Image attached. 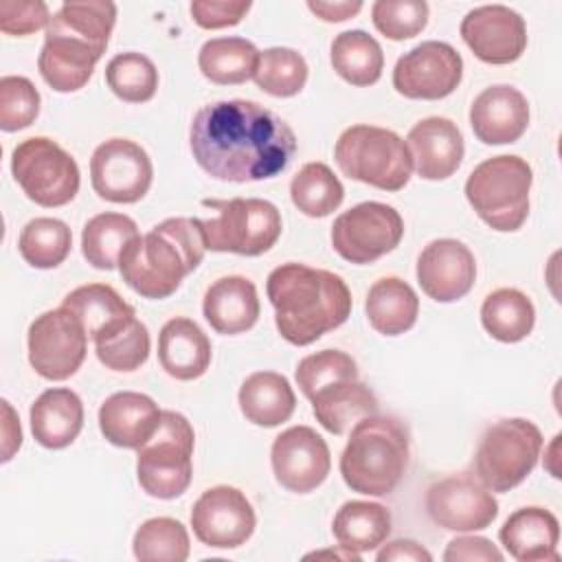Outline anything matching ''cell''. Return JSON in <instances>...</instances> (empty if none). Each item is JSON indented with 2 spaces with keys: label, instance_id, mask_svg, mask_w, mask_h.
I'll return each mask as SVG.
<instances>
[{
  "label": "cell",
  "instance_id": "6da1fadb",
  "mask_svg": "<svg viewBox=\"0 0 562 562\" xmlns=\"http://www.w3.org/2000/svg\"><path fill=\"white\" fill-rule=\"evenodd\" d=\"M195 162L224 182H255L281 173L296 151L292 127L248 99L202 105L189 130Z\"/></svg>",
  "mask_w": 562,
  "mask_h": 562
},
{
  "label": "cell",
  "instance_id": "7a4b0ae2",
  "mask_svg": "<svg viewBox=\"0 0 562 562\" xmlns=\"http://www.w3.org/2000/svg\"><path fill=\"white\" fill-rule=\"evenodd\" d=\"M274 307V325L283 340L296 347L316 342L340 327L351 314V292L340 274L305 263L277 266L266 281Z\"/></svg>",
  "mask_w": 562,
  "mask_h": 562
},
{
  "label": "cell",
  "instance_id": "3957f363",
  "mask_svg": "<svg viewBox=\"0 0 562 562\" xmlns=\"http://www.w3.org/2000/svg\"><path fill=\"white\" fill-rule=\"evenodd\" d=\"M204 224L198 217H167L136 235L119 257L121 279L143 299L171 296L206 252Z\"/></svg>",
  "mask_w": 562,
  "mask_h": 562
},
{
  "label": "cell",
  "instance_id": "277c9868",
  "mask_svg": "<svg viewBox=\"0 0 562 562\" xmlns=\"http://www.w3.org/2000/svg\"><path fill=\"white\" fill-rule=\"evenodd\" d=\"M411 439L406 426L389 415L360 419L340 454V474L349 490L389 496L408 468Z\"/></svg>",
  "mask_w": 562,
  "mask_h": 562
},
{
  "label": "cell",
  "instance_id": "5b68a950",
  "mask_svg": "<svg viewBox=\"0 0 562 562\" xmlns=\"http://www.w3.org/2000/svg\"><path fill=\"white\" fill-rule=\"evenodd\" d=\"M533 171L520 156L501 154L479 162L465 180V198L494 231L514 233L529 215Z\"/></svg>",
  "mask_w": 562,
  "mask_h": 562
},
{
  "label": "cell",
  "instance_id": "8992f818",
  "mask_svg": "<svg viewBox=\"0 0 562 562\" xmlns=\"http://www.w3.org/2000/svg\"><path fill=\"white\" fill-rule=\"evenodd\" d=\"M342 176L382 191H400L413 173L406 140L393 130L358 123L347 127L334 147Z\"/></svg>",
  "mask_w": 562,
  "mask_h": 562
},
{
  "label": "cell",
  "instance_id": "52a82bcc",
  "mask_svg": "<svg viewBox=\"0 0 562 562\" xmlns=\"http://www.w3.org/2000/svg\"><path fill=\"white\" fill-rule=\"evenodd\" d=\"M195 432L191 422L176 411H162L160 426L136 452V476L145 494L176 498L187 492L193 476Z\"/></svg>",
  "mask_w": 562,
  "mask_h": 562
},
{
  "label": "cell",
  "instance_id": "ba28073f",
  "mask_svg": "<svg viewBox=\"0 0 562 562\" xmlns=\"http://www.w3.org/2000/svg\"><path fill=\"white\" fill-rule=\"evenodd\" d=\"M542 450L540 428L522 417L501 419L485 428L474 452L476 479L490 492H509L520 485L538 463Z\"/></svg>",
  "mask_w": 562,
  "mask_h": 562
},
{
  "label": "cell",
  "instance_id": "9c48e42d",
  "mask_svg": "<svg viewBox=\"0 0 562 562\" xmlns=\"http://www.w3.org/2000/svg\"><path fill=\"white\" fill-rule=\"evenodd\" d=\"M213 211L202 220L206 248L213 252H235L257 257L268 252L281 237L279 209L261 198L202 200Z\"/></svg>",
  "mask_w": 562,
  "mask_h": 562
},
{
  "label": "cell",
  "instance_id": "30bf717a",
  "mask_svg": "<svg viewBox=\"0 0 562 562\" xmlns=\"http://www.w3.org/2000/svg\"><path fill=\"white\" fill-rule=\"evenodd\" d=\"M11 173L26 198L46 209L68 204L81 182L72 154L46 136H31L15 145Z\"/></svg>",
  "mask_w": 562,
  "mask_h": 562
},
{
  "label": "cell",
  "instance_id": "8fae6325",
  "mask_svg": "<svg viewBox=\"0 0 562 562\" xmlns=\"http://www.w3.org/2000/svg\"><path fill=\"white\" fill-rule=\"evenodd\" d=\"M404 237L402 215L384 202H360L331 224V246L349 263L364 266L389 255Z\"/></svg>",
  "mask_w": 562,
  "mask_h": 562
},
{
  "label": "cell",
  "instance_id": "7c38bea8",
  "mask_svg": "<svg viewBox=\"0 0 562 562\" xmlns=\"http://www.w3.org/2000/svg\"><path fill=\"white\" fill-rule=\"evenodd\" d=\"M29 362L37 375L50 382L68 380L83 364L88 334L81 321L66 307L48 310L29 325Z\"/></svg>",
  "mask_w": 562,
  "mask_h": 562
},
{
  "label": "cell",
  "instance_id": "4fadbf2b",
  "mask_svg": "<svg viewBox=\"0 0 562 562\" xmlns=\"http://www.w3.org/2000/svg\"><path fill=\"white\" fill-rule=\"evenodd\" d=\"M149 154L130 138L103 140L90 158V182L101 200L114 204L138 202L151 187Z\"/></svg>",
  "mask_w": 562,
  "mask_h": 562
},
{
  "label": "cell",
  "instance_id": "5bb4252c",
  "mask_svg": "<svg viewBox=\"0 0 562 562\" xmlns=\"http://www.w3.org/2000/svg\"><path fill=\"white\" fill-rule=\"evenodd\" d=\"M463 59L446 42L428 40L404 53L393 68V88L406 99L437 101L457 90Z\"/></svg>",
  "mask_w": 562,
  "mask_h": 562
},
{
  "label": "cell",
  "instance_id": "9a60e30c",
  "mask_svg": "<svg viewBox=\"0 0 562 562\" xmlns=\"http://www.w3.org/2000/svg\"><path fill=\"white\" fill-rule=\"evenodd\" d=\"M426 512L446 531H481L498 516L492 492L470 474H450L426 490Z\"/></svg>",
  "mask_w": 562,
  "mask_h": 562
},
{
  "label": "cell",
  "instance_id": "2e32d148",
  "mask_svg": "<svg viewBox=\"0 0 562 562\" xmlns=\"http://www.w3.org/2000/svg\"><path fill=\"white\" fill-rule=\"evenodd\" d=\"M195 538L213 549L241 547L257 527V516L246 494L233 485L204 490L191 509Z\"/></svg>",
  "mask_w": 562,
  "mask_h": 562
},
{
  "label": "cell",
  "instance_id": "e0dca14e",
  "mask_svg": "<svg viewBox=\"0 0 562 562\" xmlns=\"http://www.w3.org/2000/svg\"><path fill=\"white\" fill-rule=\"evenodd\" d=\"M270 463L281 487L307 494L323 485L331 468V454L325 439L310 426H292L274 437Z\"/></svg>",
  "mask_w": 562,
  "mask_h": 562
},
{
  "label": "cell",
  "instance_id": "ac0fdd59",
  "mask_svg": "<svg viewBox=\"0 0 562 562\" xmlns=\"http://www.w3.org/2000/svg\"><path fill=\"white\" fill-rule=\"evenodd\" d=\"M459 33L474 57L494 66L516 61L527 48L525 20L505 4H483L468 11Z\"/></svg>",
  "mask_w": 562,
  "mask_h": 562
},
{
  "label": "cell",
  "instance_id": "d6986e66",
  "mask_svg": "<svg viewBox=\"0 0 562 562\" xmlns=\"http://www.w3.org/2000/svg\"><path fill=\"white\" fill-rule=\"evenodd\" d=\"M415 274L426 296L437 303H452L472 290L476 261L463 241L452 237L432 239L419 252Z\"/></svg>",
  "mask_w": 562,
  "mask_h": 562
},
{
  "label": "cell",
  "instance_id": "ffe728a7",
  "mask_svg": "<svg viewBox=\"0 0 562 562\" xmlns=\"http://www.w3.org/2000/svg\"><path fill=\"white\" fill-rule=\"evenodd\" d=\"M470 127L485 145L516 143L529 127L527 97L507 83L485 88L470 105Z\"/></svg>",
  "mask_w": 562,
  "mask_h": 562
},
{
  "label": "cell",
  "instance_id": "44dd1931",
  "mask_svg": "<svg viewBox=\"0 0 562 562\" xmlns=\"http://www.w3.org/2000/svg\"><path fill=\"white\" fill-rule=\"evenodd\" d=\"M406 147L411 151L413 169L424 180L450 178L461 167L465 151L461 130L446 116L417 121L406 136Z\"/></svg>",
  "mask_w": 562,
  "mask_h": 562
},
{
  "label": "cell",
  "instance_id": "7402d4cb",
  "mask_svg": "<svg viewBox=\"0 0 562 562\" xmlns=\"http://www.w3.org/2000/svg\"><path fill=\"white\" fill-rule=\"evenodd\" d=\"M162 411L158 404L136 391H119L99 408L101 435L119 448H140L160 426Z\"/></svg>",
  "mask_w": 562,
  "mask_h": 562
},
{
  "label": "cell",
  "instance_id": "603a6c76",
  "mask_svg": "<svg viewBox=\"0 0 562 562\" xmlns=\"http://www.w3.org/2000/svg\"><path fill=\"white\" fill-rule=\"evenodd\" d=\"M101 55L86 42L46 26L44 46L37 57V68L42 79L57 92H77L81 90Z\"/></svg>",
  "mask_w": 562,
  "mask_h": 562
},
{
  "label": "cell",
  "instance_id": "cb8c5ba5",
  "mask_svg": "<svg viewBox=\"0 0 562 562\" xmlns=\"http://www.w3.org/2000/svg\"><path fill=\"white\" fill-rule=\"evenodd\" d=\"M261 305L255 283L241 274H228L209 285L202 301L206 323L224 336H235L255 327Z\"/></svg>",
  "mask_w": 562,
  "mask_h": 562
},
{
  "label": "cell",
  "instance_id": "d4e9b609",
  "mask_svg": "<svg viewBox=\"0 0 562 562\" xmlns=\"http://www.w3.org/2000/svg\"><path fill=\"white\" fill-rule=\"evenodd\" d=\"M501 544L518 562L558 560L560 522L544 507H520L507 516L498 531Z\"/></svg>",
  "mask_w": 562,
  "mask_h": 562
},
{
  "label": "cell",
  "instance_id": "484cf974",
  "mask_svg": "<svg viewBox=\"0 0 562 562\" xmlns=\"http://www.w3.org/2000/svg\"><path fill=\"white\" fill-rule=\"evenodd\" d=\"M158 362L176 380H198L211 364V340L195 321L173 316L158 334Z\"/></svg>",
  "mask_w": 562,
  "mask_h": 562
},
{
  "label": "cell",
  "instance_id": "4316f807",
  "mask_svg": "<svg viewBox=\"0 0 562 562\" xmlns=\"http://www.w3.org/2000/svg\"><path fill=\"white\" fill-rule=\"evenodd\" d=\"M61 307L81 321L88 338L94 345L110 338L132 318H136L134 307L108 283H88L75 288L64 296Z\"/></svg>",
  "mask_w": 562,
  "mask_h": 562
},
{
  "label": "cell",
  "instance_id": "83f0119b",
  "mask_svg": "<svg viewBox=\"0 0 562 562\" xmlns=\"http://www.w3.org/2000/svg\"><path fill=\"white\" fill-rule=\"evenodd\" d=\"M35 441L48 450L70 446L83 428V404L72 389L44 391L29 411Z\"/></svg>",
  "mask_w": 562,
  "mask_h": 562
},
{
  "label": "cell",
  "instance_id": "f1b7e54d",
  "mask_svg": "<svg viewBox=\"0 0 562 562\" xmlns=\"http://www.w3.org/2000/svg\"><path fill=\"white\" fill-rule=\"evenodd\" d=\"M316 422L331 435H345L369 415H378V397L360 380H340L318 389L312 397Z\"/></svg>",
  "mask_w": 562,
  "mask_h": 562
},
{
  "label": "cell",
  "instance_id": "f546056e",
  "mask_svg": "<svg viewBox=\"0 0 562 562\" xmlns=\"http://www.w3.org/2000/svg\"><path fill=\"white\" fill-rule=\"evenodd\" d=\"M241 415L263 428H274L288 422L296 408V395L285 375L277 371L250 373L237 393Z\"/></svg>",
  "mask_w": 562,
  "mask_h": 562
},
{
  "label": "cell",
  "instance_id": "4dcf8cb0",
  "mask_svg": "<svg viewBox=\"0 0 562 562\" xmlns=\"http://www.w3.org/2000/svg\"><path fill=\"white\" fill-rule=\"evenodd\" d=\"M369 325L382 336H400L408 331L419 314V299L415 290L400 277L378 279L364 301Z\"/></svg>",
  "mask_w": 562,
  "mask_h": 562
},
{
  "label": "cell",
  "instance_id": "1f68e13d",
  "mask_svg": "<svg viewBox=\"0 0 562 562\" xmlns=\"http://www.w3.org/2000/svg\"><path fill=\"white\" fill-rule=\"evenodd\" d=\"M331 533L349 551H373L391 533V512L380 503L347 501L331 520Z\"/></svg>",
  "mask_w": 562,
  "mask_h": 562
},
{
  "label": "cell",
  "instance_id": "d6a6232c",
  "mask_svg": "<svg viewBox=\"0 0 562 562\" xmlns=\"http://www.w3.org/2000/svg\"><path fill=\"white\" fill-rule=\"evenodd\" d=\"M329 61L338 77L347 83L367 88L382 77L384 53L373 35L362 29L342 31L334 37L329 48Z\"/></svg>",
  "mask_w": 562,
  "mask_h": 562
},
{
  "label": "cell",
  "instance_id": "836d02e7",
  "mask_svg": "<svg viewBox=\"0 0 562 562\" xmlns=\"http://www.w3.org/2000/svg\"><path fill=\"white\" fill-rule=\"evenodd\" d=\"M259 50L246 37H213L198 53L200 72L217 86H237L255 77Z\"/></svg>",
  "mask_w": 562,
  "mask_h": 562
},
{
  "label": "cell",
  "instance_id": "e575fe53",
  "mask_svg": "<svg viewBox=\"0 0 562 562\" xmlns=\"http://www.w3.org/2000/svg\"><path fill=\"white\" fill-rule=\"evenodd\" d=\"M536 323L531 299L516 288H498L490 292L481 305L483 329L501 342H518L527 338Z\"/></svg>",
  "mask_w": 562,
  "mask_h": 562
},
{
  "label": "cell",
  "instance_id": "d590c367",
  "mask_svg": "<svg viewBox=\"0 0 562 562\" xmlns=\"http://www.w3.org/2000/svg\"><path fill=\"white\" fill-rule=\"evenodd\" d=\"M136 235L140 233L130 215L105 211L86 222L81 231V252L92 268L114 270L119 268V257L123 248Z\"/></svg>",
  "mask_w": 562,
  "mask_h": 562
},
{
  "label": "cell",
  "instance_id": "8d00e7d4",
  "mask_svg": "<svg viewBox=\"0 0 562 562\" xmlns=\"http://www.w3.org/2000/svg\"><path fill=\"white\" fill-rule=\"evenodd\" d=\"M116 22V4L110 0H79L64 2L50 18L48 26L64 31L90 44L101 57L108 48Z\"/></svg>",
  "mask_w": 562,
  "mask_h": 562
},
{
  "label": "cell",
  "instance_id": "74e56055",
  "mask_svg": "<svg viewBox=\"0 0 562 562\" xmlns=\"http://www.w3.org/2000/svg\"><path fill=\"white\" fill-rule=\"evenodd\" d=\"M294 206L307 217H325L334 213L345 198L342 182L325 162H305L290 182Z\"/></svg>",
  "mask_w": 562,
  "mask_h": 562
},
{
  "label": "cell",
  "instance_id": "f35d334b",
  "mask_svg": "<svg viewBox=\"0 0 562 562\" xmlns=\"http://www.w3.org/2000/svg\"><path fill=\"white\" fill-rule=\"evenodd\" d=\"M72 233L66 222L57 217H35L24 224L18 237L22 259L40 270H50L64 263L70 255Z\"/></svg>",
  "mask_w": 562,
  "mask_h": 562
},
{
  "label": "cell",
  "instance_id": "ab89813d",
  "mask_svg": "<svg viewBox=\"0 0 562 562\" xmlns=\"http://www.w3.org/2000/svg\"><path fill=\"white\" fill-rule=\"evenodd\" d=\"M134 558L140 562H184L191 551L187 527L169 516L145 520L132 540Z\"/></svg>",
  "mask_w": 562,
  "mask_h": 562
},
{
  "label": "cell",
  "instance_id": "60d3db41",
  "mask_svg": "<svg viewBox=\"0 0 562 562\" xmlns=\"http://www.w3.org/2000/svg\"><path fill=\"white\" fill-rule=\"evenodd\" d=\"M252 79L270 97H294L305 88L307 61L294 48L272 46L259 53Z\"/></svg>",
  "mask_w": 562,
  "mask_h": 562
},
{
  "label": "cell",
  "instance_id": "b9f144b4",
  "mask_svg": "<svg viewBox=\"0 0 562 562\" xmlns=\"http://www.w3.org/2000/svg\"><path fill=\"white\" fill-rule=\"evenodd\" d=\"M108 88L127 103H145L156 94L158 70L143 53H119L105 66Z\"/></svg>",
  "mask_w": 562,
  "mask_h": 562
},
{
  "label": "cell",
  "instance_id": "7bdbcfd3",
  "mask_svg": "<svg viewBox=\"0 0 562 562\" xmlns=\"http://www.w3.org/2000/svg\"><path fill=\"white\" fill-rule=\"evenodd\" d=\"M149 331L138 318H132L123 329L94 345L99 362L112 371H136L149 358Z\"/></svg>",
  "mask_w": 562,
  "mask_h": 562
},
{
  "label": "cell",
  "instance_id": "ee69618b",
  "mask_svg": "<svg viewBox=\"0 0 562 562\" xmlns=\"http://www.w3.org/2000/svg\"><path fill=\"white\" fill-rule=\"evenodd\" d=\"M296 384L301 393L310 400L318 389L340 382V380H358L356 360L340 349H323L305 356L294 371Z\"/></svg>",
  "mask_w": 562,
  "mask_h": 562
},
{
  "label": "cell",
  "instance_id": "f6af8a7d",
  "mask_svg": "<svg viewBox=\"0 0 562 562\" xmlns=\"http://www.w3.org/2000/svg\"><path fill=\"white\" fill-rule=\"evenodd\" d=\"M373 26L389 40L402 42L419 35L428 24L424 0H378L371 7Z\"/></svg>",
  "mask_w": 562,
  "mask_h": 562
},
{
  "label": "cell",
  "instance_id": "bcb514c9",
  "mask_svg": "<svg viewBox=\"0 0 562 562\" xmlns=\"http://www.w3.org/2000/svg\"><path fill=\"white\" fill-rule=\"evenodd\" d=\"M40 114V92L31 79L22 75H4L0 79V127L18 132L29 127Z\"/></svg>",
  "mask_w": 562,
  "mask_h": 562
},
{
  "label": "cell",
  "instance_id": "7dc6e473",
  "mask_svg": "<svg viewBox=\"0 0 562 562\" xmlns=\"http://www.w3.org/2000/svg\"><path fill=\"white\" fill-rule=\"evenodd\" d=\"M48 4L42 0H2L0 31L4 35H31L48 26Z\"/></svg>",
  "mask_w": 562,
  "mask_h": 562
},
{
  "label": "cell",
  "instance_id": "c3c4849f",
  "mask_svg": "<svg viewBox=\"0 0 562 562\" xmlns=\"http://www.w3.org/2000/svg\"><path fill=\"white\" fill-rule=\"evenodd\" d=\"M250 0H195L189 11L200 29L215 31L239 24L250 11Z\"/></svg>",
  "mask_w": 562,
  "mask_h": 562
},
{
  "label": "cell",
  "instance_id": "681fc988",
  "mask_svg": "<svg viewBox=\"0 0 562 562\" xmlns=\"http://www.w3.org/2000/svg\"><path fill=\"white\" fill-rule=\"evenodd\" d=\"M443 560L446 562H472V560L501 562L503 553L492 540L483 536H457L448 542L443 551Z\"/></svg>",
  "mask_w": 562,
  "mask_h": 562
},
{
  "label": "cell",
  "instance_id": "f907efd6",
  "mask_svg": "<svg viewBox=\"0 0 562 562\" xmlns=\"http://www.w3.org/2000/svg\"><path fill=\"white\" fill-rule=\"evenodd\" d=\"M378 562H430L432 555L419 542L411 538H397L382 547L375 555Z\"/></svg>",
  "mask_w": 562,
  "mask_h": 562
},
{
  "label": "cell",
  "instance_id": "816d5d0a",
  "mask_svg": "<svg viewBox=\"0 0 562 562\" xmlns=\"http://www.w3.org/2000/svg\"><path fill=\"white\" fill-rule=\"evenodd\" d=\"M307 9L325 22H345L360 13L362 2L360 0H334V2L331 0H310Z\"/></svg>",
  "mask_w": 562,
  "mask_h": 562
},
{
  "label": "cell",
  "instance_id": "f5cc1de1",
  "mask_svg": "<svg viewBox=\"0 0 562 562\" xmlns=\"http://www.w3.org/2000/svg\"><path fill=\"white\" fill-rule=\"evenodd\" d=\"M2 408H4V424H2V461L7 463L13 452L22 446V428H20V419L15 417L11 404L7 400H2Z\"/></svg>",
  "mask_w": 562,
  "mask_h": 562
},
{
  "label": "cell",
  "instance_id": "db71d44e",
  "mask_svg": "<svg viewBox=\"0 0 562 562\" xmlns=\"http://www.w3.org/2000/svg\"><path fill=\"white\" fill-rule=\"evenodd\" d=\"M329 555H334V558H340V560H347V562H360V560H362V555H360V553H356V551H349V549H345V547H340V544H338V549L314 551V553H307L305 558H329Z\"/></svg>",
  "mask_w": 562,
  "mask_h": 562
}]
</instances>
